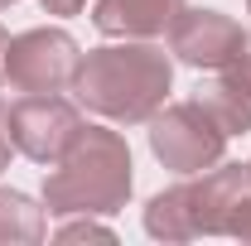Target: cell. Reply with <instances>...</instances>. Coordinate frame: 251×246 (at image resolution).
I'll return each instance as SVG.
<instances>
[{
  "mask_svg": "<svg viewBox=\"0 0 251 246\" xmlns=\"http://www.w3.org/2000/svg\"><path fill=\"white\" fill-rule=\"evenodd\" d=\"M169 87H174V63L155 44L92 49V53H82L77 77H73V92L87 111L106 116V121H121V125L150 121L164 106Z\"/></svg>",
  "mask_w": 251,
  "mask_h": 246,
  "instance_id": "1",
  "label": "cell"
},
{
  "mask_svg": "<svg viewBox=\"0 0 251 246\" xmlns=\"http://www.w3.org/2000/svg\"><path fill=\"white\" fill-rule=\"evenodd\" d=\"M130 198V145L116 130L87 125L58 169L44 179V208L53 217H106Z\"/></svg>",
  "mask_w": 251,
  "mask_h": 246,
  "instance_id": "2",
  "label": "cell"
},
{
  "mask_svg": "<svg viewBox=\"0 0 251 246\" xmlns=\"http://www.w3.org/2000/svg\"><path fill=\"white\" fill-rule=\"evenodd\" d=\"M150 150L174 174H203L227 150V130L213 121L203 101H174L150 116Z\"/></svg>",
  "mask_w": 251,
  "mask_h": 246,
  "instance_id": "3",
  "label": "cell"
},
{
  "mask_svg": "<svg viewBox=\"0 0 251 246\" xmlns=\"http://www.w3.org/2000/svg\"><path fill=\"white\" fill-rule=\"evenodd\" d=\"M77 63H82V49L68 29H29L10 39L5 77L20 92H63V87H73Z\"/></svg>",
  "mask_w": 251,
  "mask_h": 246,
  "instance_id": "4",
  "label": "cell"
},
{
  "mask_svg": "<svg viewBox=\"0 0 251 246\" xmlns=\"http://www.w3.org/2000/svg\"><path fill=\"white\" fill-rule=\"evenodd\" d=\"M82 130H87V125H82V111H77L73 101L53 97V92H29L25 101L10 106L15 150L29 154L34 164H58Z\"/></svg>",
  "mask_w": 251,
  "mask_h": 246,
  "instance_id": "5",
  "label": "cell"
},
{
  "mask_svg": "<svg viewBox=\"0 0 251 246\" xmlns=\"http://www.w3.org/2000/svg\"><path fill=\"white\" fill-rule=\"evenodd\" d=\"M169 49L188 68H213L218 73L227 63H237L242 53H251V39L222 10H179V20L169 25Z\"/></svg>",
  "mask_w": 251,
  "mask_h": 246,
  "instance_id": "6",
  "label": "cell"
},
{
  "mask_svg": "<svg viewBox=\"0 0 251 246\" xmlns=\"http://www.w3.org/2000/svg\"><path fill=\"white\" fill-rule=\"evenodd\" d=\"M251 193V164H213L188 184V208H193V232L198 237H227V222L237 203Z\"/></svg>",
  "mask_w": 251,
  "mask_h": 246,
  "instance_id": "7",
  "label": "cell"
},
{
  "mask_svg": "<svg viewBox=\"0 0 251 246\" xmlns=\"http://www.w3.org/2000/svg\"><path fill=\"white\" fill-rule=\"evenodd\" d=\"M184 0H97L92 25L111 39H155L179 20Z\"/></svg>",
  "mask_w": 251,
  "mask_h": 246,
  "instance_id": "8",
  "label": "cell"
},
{
  "mask_svg": "<svg viewBox=\"0 0 251 246\" xmlns=\"http://www.w3.org/2000/svg\"><path fill=\"white\" fill-rule=\"evenodd\" d=\"M198 101L213 111V121H218L227 135L251 130V53H242L237 63L218 68V77L203 87Z\"/></svg>",
  "mask_w": 251,
  "mask_h": 246,
  "instance_id": "9",
  "label": "cell"
},
{
  "mask_svg": "<svg viewBox=\"0 0 251 246\" xmlns=\"http://www.w3.org/2000/svg\"><path fill=\"white\" fill-rule=\"evenodd\" d=\"M145 232L155 242H193V208H188V184H174L150 198L145 208Z\"/></svg>",
  "mask_w": 251,
  "mask_h": 246,
  "instance_id": "10",
  "label": "cell"
},
{
  "mask_svg": "<svg viewBox=\"0 0 251 246\" xmlns=\"http://www.w3.org/2000/svg\"><path fill=\"white\" fill-rule=\"evenodd\" d=\"M44 242V208H34V198L0 188V246H34Z\"/></svg>",
  "mask_w": 251,
  "mask_h": 246,
  "instance_id": "11",
  "label": "cell"
},
{
  "mask_svg": "<svg viewBox=\"0 0 251 246\" xmlns=\"http://www.w3.org/2000/svg\"><path fill=\"white\" fill-rule=\"evenodd\" d=\"M58 237L63 242H82V237H97V242H116V232L111 227H101V222H73V227H58Z\"/></svg>",
  "mask_w": 251,
  "mask_h": 246,
  "instance_id": "12",
  "label": "cell"
},
{
  "mask_svg": "<svg viewBox=\"0 0 251 246\" xmlns=\"http://www.w3.org/2000/svg\"><path fill=\"white\" fill-rule=\"evenodd\" d=\"M227 237H237V242H251V193L237 203V213L227 222Z\"/></svg>",
  "mask_w": 251,
  "mask_h": 246,
  "instance_id": "13",
  "label": "cell"
},
{
  "mask_svg": "<svg viewBox=\"0 0 251 246\" xmlns=\"http://www.w3.org/2000/svg\"><path fill=\"white\" fill-rule=\"evenodd\" d=\"M10 154H15V135H10V106L0 101V169L10 164Z\"/></svg>",
  "mask_w": 251,
  "mask_h": 246,
  "instance_id": "14",
  "label": "cell"
},
{
  "mask_svg": "<svg viewBox=\"0 0 251 246\" xmlns=\"http://www.w3.org/2000/svg\"><path fill=\"white\" fill-rule=\"evenodd\" d=\"M39 5H44L49 15H77V10H82L87 0H39Z\"/></svg>",
  "mask_w": 251,
  "mask_h": 246,
  "instance_id": "15",
  "label": "cell"
},
{
  "mask_svg": "<svg viewBox=\"0 0 251 246\" xmlns=\"http://www.w3.org/2000/svg\"><path fill=\"white\" fill-rule=\"evenodd\" d=\"M5 53H10V34L0 29V82H5Z\"/></svg>",
  "mask_w": 251,
  "mask_h": 246,
  "instance_id": "16",
  "label": "cell"
},
{
  "mask_svg": "<svg viewBox=\"0 0 251 246\" xmlns=\"http://www.w3.org/2000/svg\"><path fill=\"white\" fill-rule=\"evenodd\" d=\"M10 5H15V0H0V10H10Z\"/></svg>",
  "mask_w": 251,
  "mask_h": 246,
  "instance_id": "17",
  "label": "cell"
},
{
  "mask_svg": "<svg viewBox=\"0 0 251 246\" xmlns=\"http://www.w3.org/2000/svg\"><path fill=\"white\" fill-rule=\"evenodd\" d=\"M247 10H251V0H247Z\"/></svg>",
  "mask_w": 251,
  "mask_h": 246,
  "instance_id": "18",
  "label": "cell"
}]
</instances>
